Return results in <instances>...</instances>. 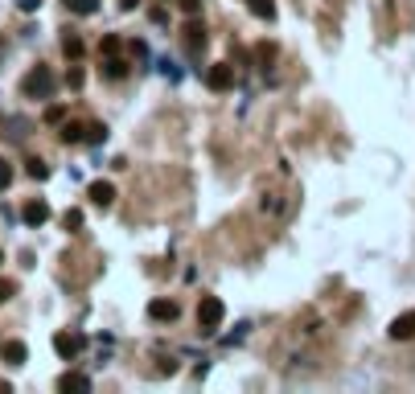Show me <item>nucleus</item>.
Segmentation results:
<instances>
[{
    "mask_svg": "<svg viewBox=\"0 0 415 394\" xmlns=\"http://www.w3.org/2000/svg\"><path fill=\"white\" fill-rule=\"evenodd\" d=\"M247 4H251V12H259L263 21H272V16H276V4H272V0H247Z\"/></svg>",
    "mask_w": 415,
    "mask_h": 394,
    "instance_id": "2eb2a0df",
    "label": "nucleus"
},
{
    "mask_svg": "<svg viewBox=\"0 0 415 394\" xmlns=\"http://www.w3.org/2000/svg\"><path fill=\"white\" fill-rule=\"evenodd\" d=\"M123 70H128V62H115V58H111V62H103V74H107V78H119Z\"/></svg>",
    "mask_w": 415,
    "mask_h": 394,
    "instance_id": "f3484780",
    "label": "nucleus"
},
{
    "mask_svg": "<svg viewBox=\"0 0 415 394\" xmlns=\"http://www.w3.org/2000/svg\"><path fill=\"white\" fill-rule=\"evenodd\" d=\"M99 49H103V53H115V49H119V37H103V45H99Z\"/></svg>",
    "mask_w": 415,
    "mask_h": 394,
    "instance_id": "5701e85b",
    "label": "nucleus"
},
{
    "mask_svg": "<svg viewBox=\"0 0 415 394\" xmlns=\"http://www.w3.org/2000/svg\"><path fill=\"white\" fill-rule=\"evenodd\" d=\"M82 132H86V127H74V123H70V127L62 132V140H66V144H74V140H82Z\"/></svg>",
    "mask_w": 415,
    "mask_h": 394,
    "instance_id": "412c9836",
    "label": "nucleus"
},
{
    "mask_svg": "<svg viewBox=\"0 0 415 394\" xmlns=\"http://www.w3.org/2000/svg\"><path fill=\"white\" fill-rule=\"evenodd\" d=\"M391 337H395V341H407V337H415V312H403V317H395V325H391Z\"/></svg>",
    "mask_w": 415,
    "mask_h": 394,
    "instance_id": "423d86ee",
    "label": "nucleus"
},
{
    "mask_svg": "<svg viewBox=\"0 0 415 394\" xmlns=\"http://www.w3.org/2000/svg\"><path fill=\"white\" fill-rule=\"evenodd\" d=\"M222 312H226L222 300H218V296H206V300L198 304V325H202V329H218V325H222Z\"/></svg>",
    "mask_w": 415,
    "mask_h": 394,
    "instance_id": "f03ea898",
    "label": "nucleus"
},
{
    "mask_svg": "<svg viewBox=\"0 0 415 394\" xmlns=\"http://www.w3.org/2000/svg\"><path fill=\"white\" fill-rule=\"evenodd\" d=\"M21 214H25V222H29V226H41V222H49V206H45L41 197L25 201V210H21Z\"/></svg>",
    "mask_w": 415,
    "mask_h": 394,
    "instance_id": "39448f33",
    "label": "nucleus"
},
{
    "mask_svg": "<svg viewBox=\"0 0 415 394\" xmlns=\"http://www.w3.org/2000/svg\"><path fill=\"white\" fill-rule=\"evenodd\" d=\"M206 82H210V90H226V86H235V70L230 66H210Z\"/></svg>",
    "mask_w": 415,
    "mask_h": 394,
    "instance_id": "20e7f679",
    "label": "nucleus"
},
{
    "mask_svg": "<svg viewBox=\"0 0 415 394\" xmlns=\"http://www.w3.org/2000/svg\"><path fill=\"white\" fill-rule=\"evenodd\" d=\"M119 8H123V12H132V8H136V0H119Z\"/></svg>",
    "mask_w": 415,
    "mask_h": 394,
    "instance_id": "a878e982",
    "label": "nucleus"
},
{
    "mask_svg": "<svg viewBox=\"0 0 415 394\" xmlns=\"http://www.w3.org/2000/svg\"><path fill=\"white\" fill-rule=\"evenodd\" d=\"M54 349H58L66 362H74V358L86 349V337H82V333H58V337H54Z\"/></svg>",
    "mask_w": 415,
    "mask_h": 394,
    "instance_id": "7ed1b4c3",
    "label": "nucleus"
},
{
    "mask_svg": "<svg viewBox=\"0 0 415 394\" xmlns=\"http://www.w3.org/2000/svg\"><path fill=\"white\" fill-rule=\"evenodd\" d=\"M21 90H25L29 99H49V95H54V70H49V66H33V70L25 74Z\"/></svg>",
    "mask_w": 415,
    "mask_h": 394,
    "instance_id": "f257e3e1",
    "label": "nucleus"
},
{
    "mask_svg": "<svg viewBox=\"0 0 415 394\" xmlns=\"http://www.w3.org/2000/svg\"><path fill=\"white\" fill-rule=\"evenodd\" d=\"M29 177H33V181H45V177H49V164L33 156V160H29Z\"/></svg>",
    "mask_w": 415,
    "mask_h": 394,
    "instance_id": "dca6fc26",
    "label": "nucleus"
},
{
    "mask_svg": "<svg viewBox=\"0 0 415 394\" xmlns=\"http://www.w3.org/2000/svg\"><path fill=\"white\" fill-rule=\"evenodd\" d=\"M8 181H12V164L0 156V189H8Z\"/></svg>",
    "mask_w": 415,
    "mask_h": 394,
    "instance_id": "aec40b11",
    "label": "nucleus"
},
{
    "mask_svg": "<svg viewBox=\"0 0 415 394\" xmlns=\"http://www.w3.org/2000/svg\"><path fill=\"white\" fill-rule=\"evenodd\" d=\"M16 4H21V12H33V8H37L41 0H16Z\"/></svg>",
    "mask_w": 415,
    "mask_h": 394,
    "instance_id": "393cba45",
    "label": "nucleus"
},
{
    "mask_svg": "<svg viewBox=\"0 0 415 394\" xmlns=\"http://www.w3.org/2000/svg\"><path fill=\"white\" fill-rule=\"evenodd\" d=\"M181 41H185V49H189V53H202V49H206V29H202V25H189Z\"/></svg>",
    "mask_w": 415,
    "mask_h": 394,
    "instance_id": "0eeeda50",
    "label": "nucleus"
},
{
    "mask_svg": "<svg viewBox=\"0 0 415 394\" xmlns=\"http://www.w3.org/2000/svg\"><path fill=\"white\" fill-rule=\"evenodd\" d=\"M62 226H66V230H78V226H82V214H78V210H70V214L62 218Z\"/></svg>",
    "mask_w": 415,
    "mask_h": 394,
    "instance_id": "6ab92c4d",
    "label": "nucleus"
},
{
    "mask_svg": "<svg viewBox=\"0 0 415 394\" xmlns=\"http://www.w3.org/2000/svg\"><path fill=\"white\" fill-rule=\"evenodd\" d=\"M0 263H4V255H0Z\"/></svg>",
    "mask_w": 415,
    "mask_h": 394,
    "instance_id": "bb28decb",
    "label": "nucleus"
},
{
    "mask_svg": "<svg viewBox=\"0 0 415 394\" xmlns=\"http://www.w3.org/2000/svg\"><path fill=\"white\" fill-rule=\"evenodd\" d=\"M82 140H86V144H103V140H107V127H103V123H91V127L82 132Z\"/></svg>",
    "mask_w": 415,
    "mask_h": 394,
    "instance_id": "4468645a",
    "label": "nucleus"
},
{
    "mask_svg": "<svg viewBox=\"0 0 415 394\" xmlns=\"http://www.w3.org/2000/svg\"><path fill=\"white\" fill-rule=\"evenodd\" d=\"M58 391H91V378L86 374H62L58 378Z\"/></svg>",
    "mask_w": 415,
    "mask_h": 394,
    "instance_id": "1a4fd4ad",
    "label": "nucleus"
},
{
    "mask_svg": "<svg viewBox=\"0 0 415 394\" xmlns=\"http://www.w3.org/2000/svg\"><path fill=\"white\" fill-rule=\"evenodd\" d=\"M4 127H8V136H12V140H25V136H29V123H25V119H16V115H12V119H4Z\"/></svg>",
    "mask_w": 415,
    "mask_h": 394,
    "instance_id": "ddd939ff",
    "label": "nucleus"
},
{
    "mask_svg": "<svg viewBox=\"0 0 415 394\" xmlns=\"http://www.w3.org/2000/svg\"><path fill=\"white\" fill-rule=\"evenodd\" d=\"M91 201H95V206H111V201H115V185H111V181H95V185H91Z\"/></svg>",
    "mask_w": 415,
    "mask_h": 394,
    "instance_id": "6e6552de",
    "label": "nucleus"
},
{
    "mask_svg": "<svg viewBox=\"0 0 415 394\" xmlns=\"http://www.w3.org/2000/svg\"><path fill=\"white\" fill-rule=\"evenodd\" d=\"M70 12H78V16H91L95 8H99V0H62Z\"/></svg>",
    "mask_w": 415,
    "mask_h": 394,
    "instance_id": "f8f14e48",
    "label": "nucleus"
},
{
    "mask_svg": "<svg viewBox=\"0 0 415 394\" xmlns=\"http://www.w3.org/2000/svg\"><path fill=\"white\" fill-rule=\"evenodd\" d=\"M148 312H152L156 321H177V304H173V300H156Z\"/></svg>",
    "mask_w": 415,
    "mask_h": 394,
    "instance_id": "9b49d317",
    "label": "nucleus"
},
{
    "mask_svg": "<svg viewBox=\"0 0 415 394\" xmlns=\"http://www.w3.org/2000/svg\"><path fill=\"white\" fill-rule=\"evenodd\" d=\"M181 8H185V12H189V16H193V12H198V8H202V0H181Z\"/></svg>",
    "mask_w": 415,
    "mask_h": 394,
    "instance_id": "b1692460",
    "label": "nucleus"
},
{
    "mask_svg": "<svg viewBox=\"0 0 415 394\" xmlns=\"http://www.w3.org/2000/svg\"><path fill=\"white\" fill-rule=\"evenodd\" d=\"M12 292H16V284H8V280H0V304H4V300H12Z\"/></svg>",
    "mask_w": 415,
    "mask_h": 394,
    "instance_id": "4be33fe9",
    "label": "nucleus"
},
{
    "mask_svg": "<svg viewBox=\"0 0 415 394\" xmlns=\"http://www.w3.org/2000/svg\"><path fill=\"white\" fill-rule=\"evenodd\" d=\"M62 49H66L70 58H78V53H82V41H78V37H66V41H62Z\"/></svg>",
    "mask_w": 415,
    "mask_h": 394,
    "instance_id": "a211bd4d",
    "label": "nucleus"
},
{
    "mask_svg": "<svg viewBox=\"0 0 415 394\" xmlns=\"http://www.w3.org/2000/svg\"><path fill=\"white\" fill-rule=\"evenodd\" d=\"M25 358H29V349H25L21 341H8V345H4V362H8V366H25Z\"/></svg>",
    "mask_w": 415,
    "mask_h": 394,
    "instance_id": "9d476101",
    "label": "nucleus"
}]
</instances>
